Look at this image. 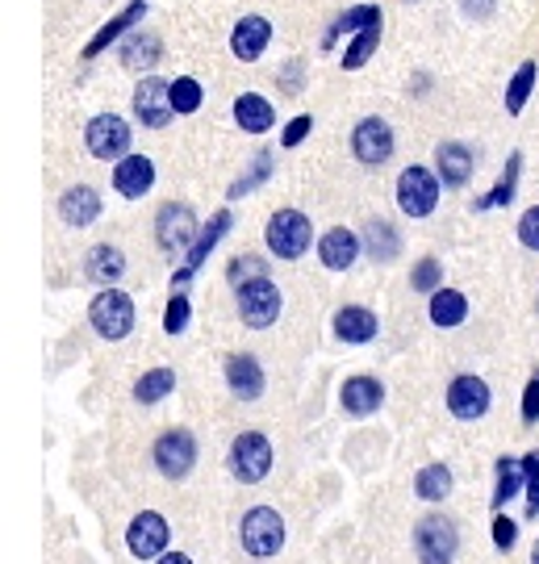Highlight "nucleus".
I'll use <instances>...</instances> for the list:
<instances>
[{
	"instance_id": "f257e3e1",
	"label": "nucleus",
	"mask_w": 539,
	"mask_h": 564,
	"mask_svg": "<svg viewBox=\"0 0 539 564\" xmlns=\"http://www.w3.org/2000/svg\"><path fill=\"white\" fill-rule=\"evenodd\" d=\"M263 242L277 260H301L314 242V223L301 214V209H277L268 218V230H263Z\"/></svg>"
},
{
	"instance_id": "f03ea898",
	"label": "nucleus",
	"mask_w": 539,
	"mask_h": 564,
	"mask_svg": "<svg viewBox=\"0 0 539 564\" xmlns=\"http://www.w3.org/2000/svg\"><path fill=\"white\" fill-rule=\"evenodd\" d=\"M88 323L97 330L100 339L109 343H121L130 330H134V302H130V293H121V289H100L93 305H88Z\"/></svg>"
},
{
	"instance_id": "7ed1b4c3",
	"label": "nucleus",
	"mask_w": 539,
	"mask_h": 564,
	"mask_svg": "<svg viewBox=\"0 0 539 564\" xmlns=\"http://www.w3.org/2000/svg\"><path fill=\"white\" fill-rule=\"evenodd\" d=\"M239 540L247 556L268 561V556H277L280 547H284V519H280L272 506H251V510L242 514Z\"/></svg>"
},
{
	"instance_id": "20e7f679",
	"label": "nucleus",
	"mask_w": 539,
	"mask_h": 564,
	"mask_svg": "<svg viewBox=\"0 0 539 564\" xmlns=\"http://www.w3.org/2000/svg\"><path fill=\"white\" fill-rule=\"evenodd\" d=\"M414 552L419 564H452L460 552V531L448 514H427L414 523Z\"/></svg>"
},
{
	"instance_id": "39448f33",
	"label": "nucleus",
	"mask_w": 539,
	"mask_h": 564,
	"mask_svg": "<svg viewBox=\"0 0 539 564\" xmlns=\"http://www.w3.org/2000/svg\"><path fill=\"white\" fill-rule=\"evenodd\" d=\"M440 172H427L419 163H410L398 176V209L406 218H431L440 205Z\"/></svg>"
},
{
	"instance_id": "423d86ee",
	"label": "nucleus",
	"mask_w": 539,
	"mask_h": 564,
	"mask_svg": "<svg viewBox=\"0 0 539 564\" xmlns=\"http://www.w3.org/2000/svg\"><path fill=\"white\" fill-rule=\"evenodd\" d=\"M151 460L160 468V477L184 481L197 468V440H193V431H184V426L163 431L160 440H155V447H151Z\"/></svg>"
},
{
	"instance_id": "0eeeda50",
	"label": "nucleus",
	"mask_w": 539,
	"mask_h": 564,
	"mask_svg": "<svg viewBox=\"0 0 539 564\" xmlns=\"http://www.w3.org/2000/svg\"><path fill=\"white\" fill-rule=\"evenodd\" d=\"M235 297H239L242 326H251V330H268V326L280 318V310H284V297H280V289L268 281V276L239 284V289H235Z\"/></svg>"
},
{
	"instance_id": "6e6552de",
	"label": "nucleus",
	"mask_w": 539,
	"mask_h": 564,
	"mask_svg": "<svg viewBox=\"0 0 539 564\" xmlns=\"http://www.w3.org/2000/svg\"><path fill=\"white\" fill-rule=\"evenodd\" d=\"M230 473L242 485H260L272 473V444L260 431H242L230 444Z\"/></svg>"
},
{
	"instance_id": "1a4fd4ad",
	"label": "nucleus",
	"mask_w": 539,
	"mask_h": 564,
	"mask_svg": "<svg viewBox=\"0 0 539 564\" xmlns=\"http://www.w3.org/2000/svg\"><path fill=\"white\" fill-rule=\"evenodd\" d=\"M201 235V223L197 214H193V205L184 202H168L160 205V214H155V242H160L168 256H180V251H188Z\"/></svg>"
},
{
	"instance_id": "9d476101",
	"label": "nucleus",
	"mask_w": 539,
	"mask_h": 564,
	"mask_svg": "<svg viewBox=\"0 0 539 564\" xmlns=\"http://www.w3.org/2000/svg\"><path fill=\"white\" fill-rule=\"evenodd\" d=\"M130 139H134V130H130V121L118 118V113H97V118L88 121V130H84V147H88L97 160H109V163H118L121 155H130Z\"/></svg>"
},
{
	"instance_id": "9b49d317",
	"label": "nucleus",
	"mask_w": 539,
	"mask_h": 564,
	"mask_svg": "<svg viewBox=\"0 0 539 564\" xmlns=\"http://www.w3.org/2000/svg\"><path fill=\"white\" fill-rule=\"evenodd\" d=\"M134 118L142 121V130H163L168 121L176 118V105H172V80H160V76H142L139 88H134Z\"/></svg>"
},
{
	"instance_id": "f8f14e48",
	"label": "nucleus",
	"mask_w": 539,
	"mask_h": 564,
	"mask_svg": "<svg viewBox=\"0 0 539 564\" xmlns=\"http://www.w3.org/2000/svg\"><path fill=\"white\" fill-rule=\"evenodd\" d=\"M235 226V218H230V209H218L209 223L201 226V235H197V242L184 251V263H180L176 272H172V289H184V284L197 276L201 268H205V260H209V251L218 247L222 239H226V230Z\"/></svg>"
},
{
	"instance_id": "ddd939ff",
	"label": "nucleus",
	"mask_w": 539,
	"mask_h": 564,
	"mask_svg": "<svg viewBox=\"0 0 539 564\" xmlns=\"http://www.w3.org/2000/svg\"><path fill=\"white\" fill-rule=\"evenodd\" d=\"M168 540H172V527H168V519L155 514V510L134 514V523L126 531V547H130V556H139V561L163 556V552H168Z\"/></svg>"
},
{
	"instance_id": "4468645a",
	"label": "nucleus",
	"mask_w": 539,
	"mask_h": 564,
	"mask_svg": "<svg viewBox=\"0 0 539 564\" xmlns=\"http://www.w3.org/2000/svg\"><path fill=\"white\" fill-rule=\"evenodd\" d=\"M352 155H356L364 167H380L394 155V130L385 118H359L356 130H352Z\"/></svg>"
},
{
	"instance_id": "2eb2a0df",
	"label": "nucleus",
	"mask_w": 539,
	"mask_h": 564,
	"mask_svg": "<svg viewBox=\"0 0 539 564\" xmlns=\"http://www.w3.org/2000/svg\"><path fill=\"white\" fill-rule=\"evenodd\" d=\"M489 402H494V393H489V384L473 377V372H464L456 381L448 384V410L456 414L460 423H477L489 414Z\"/></svg>"
},
{
	"instance_id": "dca6fc26",
	"label": "nucleus",
	"mask_w": 539,
	"mask_h": 564,
	"mask_svg": "<svg viewBox=\"0 0 539 564\" xmlns=\"http://www.w3.org/2000/svg\"><path fill=\"white\" fill-rule=\"evenodd\" d=\"M142 18H147V0H130L126 9H121L118 18H109L105 25H100L97 34L88 39V46H84V59H97V55H105L114 42H121L130 30H139Z\"/></svg>"
},
{
	"instance_id": "f3484780",
	"label": "nucleus",
	"mask_w": 539,
	"mask_h": 564,
	"mask_svg": "<svg viewBox=\"0 0 539 564\" xmlns=\"http://www.w3.org/2000/svg\"><path fill=\"white\" fill-rule=\"evenodd\" d=\"M114 188H118V197H126V202L147 197L155 188V163L147 160V155H121L114 163Z\"/></svg>"
},
{
	"instance_id": "a211bd4d",
	"label": "nucleus",
	"mask_w": 539,
	"mask_h": 564,
	"mask_svg": "<svg viewBox=\"0 0 539 564\" xmlns=\"http://www.w3.org/2000/svg\"><path fill=\"white\" fill-rule=\"evenodd\" d=\"M359 251H364V239L347 226H335L319 239V260L326 272H347L359 260Z\"/></svg>"
},
{
	"instance_id": "6ab92c4d",
	"label": "nucleus",
	"mask_w": 539,
	"mask_h": 564,
	"mask_svg": "<svg viewBox=\"0 0 539 564\" xmlns=\"http://www.w3.org/2000/svg\"><path fill=\"white\" fill-rule=\"evenodd\" d=\"M268 42H272V21L260 18V13H247V18L230 30V55L242 63H256L268 51Z\"/></svg>"
},
{
	"instance_id": "aec40b11",
	"label": "nucleus",
	"mask_w": 539,
	"mask_h": 564,
	"mask_svg": "<svg viewBox=\"0 0 539 564\" xmlns=\"http://www.w3.org/2000/svg\"><path fill=\"white\" fill-rule=\"evenodd\" d=\"M339 405L352 419H368L385 405V384L377 377H347L339 389Z\"/></svg>"
},
{
	"instance_id": "412c9836",
	"label": "nucleus",
	"mask_w": 539,
	"mask_h": 564,
	"mask_svg": "<svg viewBox=\"0 0 539 564\" xmlns=\"http://www.w3.org/2000/svg\"><path fill=\"white\" fill-rule=\"evenodd\" d=\"M473 167H477V160H473V151L464 142H440L435 147V172H440V181L448 188H464L473 181Z\"/></svg>"
},
{
	"instance_id": "4be33fe9",
	"label": "nucleus",
	"mask_w": 539,
	"mask_h": 564,
	"mask_svg": "<svg viewBox=\"0 0 539 564\" xmlns=\"http://www.w3.org/2000/svg\"><path fill=\"white\" fill-rule=\"evenodd\" d=\"M226 384H230V393H235L239 402H256V398H263L260 360H256V356H247V351L230 356V360H226Z\"/></svg>"
},
{
	"instance_id": "5701e85b",
	"label": "nucleus",
	"mask_w": 539,
	"mask_h": 564,
	"mask_svg": "<svg viewBox=\"0 0 539 564\" xmlns=\"http://www.w3.org/2000/svg\"><path fill=\"white\" fill-rule=\"evenodd\" d=\"M335 335H339L343 343H352V347H364V343H373L380 335V323L373 310H364V305H343V310H335Z\"/></svg>"
},
{
	"instance_id": "b1692460",
	"label": "nucleus",
	"mask_w": 539,
	"mask_h": 564,
	"mask_svg": "<svg viewBox=\"0 0 539 564\" xmlns=\"http://www.w3.org/2000/svg\"><path fill=\"white\" fill-rule=\"evenodd\" d=\"M160 39L151 34V30H130L126 39H121V46H118V59H121V67L126 72H151L155 63H160Z\"/></svg>"
},
{
	"instance_id": "393cba45",
	"label": "nucleus",
	"mask_w": 539,
	"mask_h": 564,
	"mask_svg": "<svg viewBox=\"0 0 539 564\" xmlns=\"http://www.w3.org/2000/svg\"><path fill=\"white\" fill-rule=\"evenodd\" d=\"M60 218L67 226H93L100 218V193L88 184H72L60 197Z\"/></svg>"
},
{
	"instance_id": "a878e982",
	"label": "nucleus",
	"mask_w": 539,
	"mask_h": 564,
	"mask_svg": "<svg viewBox=\"0 0 539 564\" xmlns=\"http://www.w3.org/2000/svg\"><path fill=\"white\" fill-rule=\"evenodd\" d=\"M84 276L100 289H109V284H118L126 276V256H121L118 247H109V242H97L88 256H84Z\"/></svg>"
},
{
	"instance_id": "bb28decb",
	"label": "nucleus",
	"mask_w": 539,
	"mask_h": 564,
	"mask_svg": "<svg viewBox=\"0 0 539 564\" xmlns=\"http://www.w3.org/2000/svg\"><path fill=\"white\" fill-rule=\"evenodd\" d=\"M235 121H239L242 134H268L277 126V109L260 93H242L239 101H235Z\"/></svg>"
},
{
	"instance_id": "cd10ccee",
	"label": "nucleus",
	"mask_w": 539,
	"mask_h": 564,
	"mask_svg": "<svg viewBox=\"0 0 539 564\" xmlns=\"http://www.w3.org/2000/svg\"><path fill=\"white\" fill-rule=\"evenodd\" d=\"M427 314H431V323L440 326V330H452V326H460L468 318V297L460 289H435Z\"/></svg>"
},
{
	"instance_id": "c85d7f7f",
	"label": "nucleus",
	"mask_w": 539,
	"mask_h": 564,
	"mask_svg": "<svg viewBox=\"0 0 539 564\" xmlns=\"http://www.w3.org/2000/svg\"><path fill=\"white\" fill-rule=\"evenodd\" d=\"M373 25H380V9H377V4H352L347 13H339V18L331 21V30H326L322 46L331 51V46H335L343 34H359V30H373Z\"/></svg>"
},
{
	"instance_id": "c756f323",
	"label": "nucleus",
	"mask_w": 539,
	"mask_h": 564,
	"mask_svg": "<svg viewBox=\"0 0 539 564\" xmlns=\"http://www.w3.org/2000/svg\"><path fill=\"white\" fill-rule=\"evenodd\" d=\"M519 172H522V151H510V160H506V172H502V181L473 202V209H502V205L515 202V193H519Z\"/></svg>"
},
{
	"instance_id": "7c9ffc66",
	"label": "nucleus",
	"mask_w": 539,
	"mask_h": 564,
	"mask_svg": "<svg viewBox=\"0 0 539 564\" xmlns=\"http://www.w3.org/2000/svg\"><path fill=\"white\" fill-rule=\"evenodd\" d=\"M364 251L377 263H394L401 256V235L385 218H377V223L364 226Z\"/></svg>"
},
{
	"instance_id": "2f4dec72",
	"label": "nucleus",
	"mask_w": 539,
	"mask_h": 564,
	"mask_svg": "<svg viewBox=\"0 0 539 564\" xmlns=\"http://www.w3.org/2000/svg\"><path fill=\"white\" fill-rule=\"evenodd\" d=\"M494 473H498V489H494L489 506H494V514H498L502 506L510 502V498H519L522 489H527V473H522V460H515V456H502V460L494 464Z\"/></svg>"
},
{
	"instance_id": "473e14b6",
	"label": "nucleus",
	"mask_w": 539,
	"mask_h": 564,
	"mask_svg": "<svg viewBox=\"0 0 539 564\" xmlns=\"http://www.w3.org/2000/svg\"><path fill=\"white\" fill-rule=\"evenodd\" d=\"M536 80H539L536 59L519 63V72H515V76H510V84H506V113H510V118H519L522 109H527V101H531V88H536Z\"/></svg>"
},
{
	"instance_id": "72a5a7b5",
	"label": "nucleus",
	"mask_w": 539,
	"mask_h": 564,
	"mask_svg": "<svg viewBox=\"0 0 539 564\" xmlns=\"http://www.w3.org/2000/svg\"><path fill=\"white\" fill-rule=\"evenodd\" d=\"M452 468L448 464H427L419 468V477H414V494H419L422 502H443L448 494H452Z\"/></svg>"
},
{
	"instance_id": "f704fd0d",
	"label": "nucleus",
	"mask_w": 539,
	"mask_h": 564,
	"mask_svg": "<svg viewBox=\"0 0 539 564\" xmlns=\"http://www.w3.org/2000/svg\"><path fill=\"white\" fill-rule=\"evenodd\" d=\"M172 389H176V372H172V368H151V372H142L139 381H134V402L155 405V402H163Z\"/></svg>"
},
{
	"instance_id": "c9c22d12",
	"label": "nucleus",
	"mask_w": 539,
	"mask_h": 564,
	"mask_svg": "<svg viewBox=\"0 0 539 564\" xmlns=\"http://www.w3.org/2000/svg\"><path fill=\"white\" fill-rule=\"evenodd\" d=\"M380 46V25H373V30H359V34H352V42H347V51H343V72H359L364 63L377 55Z\"/></svg>"
},
{
	"instance_id": "e433bc0d",
	"label": "nucleus",
	"mask_w": 539,
	"mask_h": 564,
	"mask_svg": "<svg viewBox=\"0 0 539 564\" xmlns=\"http://www.w3.org/2000/svg\"><path fill=\"white\" fill-rule=\"evenodd\" d=\"M272 167H277V163H272V151H260V155L251 160V167L242 172L239 181L230 184V193H226V197H230V202H239V197H247V193H256V188L272 176Z\"/></svg>"
},
{
	"instance_id": "4c0bfd02",
	"label": "nucleus",
	"mask_w": 539,
	"mask_h": 564,
	"mask_svg": "<svg viewBox=\"0 0 539 564\" xmlns=\"http://www.w3.org/2000/svg\"><path fill=\"white\" fill-rule=\"evenodd\" d=\"M193 323V305H188V293L184 289H172V297H168V310H163V330L168 335H184Z\"/></svg>"
},
{
	"instance_id": "58836bf2",
	"label": "nucleus",
	"mask_w": 539,
	"mask_h": 564,
	"mask_svg": "<svg viewBox=\"0 0 539 564\" xmlns=\"http://www.w3.org/2000/svg\"><path fill=\"white\" fill-rule=\"evenodd\" d=\"M201 101H205V88L193 76H176L172 80V105H176V113H197Z\"/></svg>"
},
{
	"instance_id": "ea45409f",
	"label": "nucleus",
	"mask_w": 539,
	"mask_h": 564,
	"mask_svg": "<svg viewBox=\"0 0 539 564\" xmlns=\"http://www.w3.org/2000/svg\"><path fill=\"white\" fill-rule=\"evenodd\" d=\"M410 284H414V293H435V289H443V263L435 260V256H427V260L414 263V272H410Z\"/></svg>"
},
{
	"instance_id": "a19ab883",
	"label": "nucleus",
	"mask_w": 539,
	"mask_h": 564,
	"mask_svg": "<svg viewBox=\"0 0 539 564\" xmlns=\"http://www.w3.org/2000/svg\"><path fill=\"white\" fill-rule=\"evenodd\" d=\"M226 276H230V284L239 289V284H247V281H260V276H268V263H263L260 256H239V260H230Z\"/></svg>"
},
{
	"instance_id": "79ce46f5",
	"label": "nucleus",
	"mask_w": 539,
	"mask_h": 564,
	"mask_svg": "<svg viewBox=\"0 0 539 564\" xmlns=\"http://www.w3.org/2000/svg\"><path fill=\"white\" fill-rule=\"evenodd\" d=\"M522 473H527V519H539V452L522 456Z\"/></svg>"
},
{
	"instance_id": "37998d69",
	"label": "nucleus",
	"mask_w": 539,
	"mask_h": 564,
	"mask_svg": "<svg viewBox=\"0 0 539 564\" xmlns=\"http://www.w3.org/2000/svg\"><path fill=\"white\" fill-rule=\"evenodd\" d=\"M310 130H314V118H310V113H298V118L280 130V147H289V151H293V147H301V142L310 139Z\"/></svg>"
},
{
	"instance_id": "c03bdc74",
	"label": "nucleus",
	"mask_w": 539,
	"mask_h": 564,
	"mask_svg": "<svg viewBox=\"0 0 539 564\" xmlns=\"http://www.w3.org/2000/svg\"><path fill=\"white\" fill-rule=\"evenodd\" d=\"M515 540H519V523L506 519V514L498 510V514H494V547H498V552H510Z\"/></svg>"
},
{
	"instance_id": "a18cd8bd",
	"label": "nucleus",
	"mask_w": 539,
	"mask_h": 564,
	"mask_svg": "<svg viewBox=\"0 0 539 564\" xmlns=\"http://www.w3.org/2000/svg\"><path fill=\"white\" fill-rule=\"evenodd\" d=\"M519 242L527 251H539V205H531L519 218Z\"/></svg>"
},
{
	"instance_id": "49530a36",
	"label": "nucleus",
	"mask_w": 539,
	"mask_h": 564,
	"mask_svg": "<svg viewBox=\"0 0 539 564\" xmlns=\"http://www.w3.org/2000/svg\"><path fill=\"white\" fill-rule=\"evenodd\" d=\"M522 423L527 426L539 423V377H531L527 389H522Z\"/></svg>"
},
{
	"instance_id": "de8ad7c7",
	"label": "nucleus",
	"mask_w": 539,
	"mask_h": 564,
	"mask_svg": "<svg viewBox=\"0 0 539 564\" xmlns=\"http://www.w3.org/2000/svg\"><path fill=\"white\" fill-rule=\"evenodd\" d=\"M494 9H498V0H460V13H464L468 21L494 18Z\"/></svg>"
},
{
	"instance_id": "09e8293b",
	"label": "nucleus",
	"mask_w": 539,
	"mask_h": 564,
	"mask_svg": "<svg viewBox=\"0 0 539 564\" xmlns=\"http://www.w3.org/2000/svg\"><path fill=\"white\" fill-rule=\"evenodd\" d=\"M155 564H193V561H188L184 552H168V556H160V561H155Z\"/></svg>"
},
{
	"instance_id": "8fccbe9b",
	"label": "nucleus",
	"mask_w": 539,
	"mask_h": 564,
	"mask_svg": "<svg viewBox=\"0 0 539 564\" xmlns=\"http://www.w3.org/2000/svg\"><path fill=\"white\" fill-rule=\"evenodd\" d=\"M531 564H539V540H536V547H531Z\"/></svg>"
}]
</instances>
